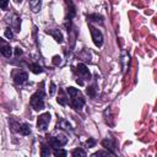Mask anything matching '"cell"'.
Returning a JSON list of instances; mask_svg holds the SVG:
<instances>
[{
  "label": "cell",
  "mask_w": 157,
  "mask_h": 157,
  "mask_svg": "<svg viewBox=\"0 0 157 157\" xmlns=\"http://www.w3.org/2000/svg\"><path fill=\"white\" fill-rule=\"evenodd\" d=\"M59 92H60L61 94L58 97V103H59V104H61V105H66L69 99H67V98H66V96L64 94V91H63V90H59Z\"/></svg>",
  "instance_id": "19"
},
{
  "label": "cell",
  "mask_w": 157,
  "mask_h": 157,
  "mask_svg": "<svg viewBox=\"0 0 157 157\" xmlns=\"http://www.w3.org/2000/svg\"><path fill=\"white\" fill-rule=\"evenodd\" d=\"M92 157H110V152L109 151H98L94 155H92Z\"/></svg>",
  "instance_id": "22"
},
{
  "label": "cell",
  "mask_w": 157,
  "mask_h": 157,
  "mask_svg": "<svg viewBox=\"0 0 157 157\" xmlns=\"http://www.w3.org/2000/svg\"><path fill=\"white\" fill-rule=\"evenodd\" d=\"M102 146L105 147L110 153H113V155L117 153V152H115V145H114V142H113L112 140H109V139H104V140L102 141Z\"/></svg>",
  "instance_id": "8"
},
{
  "label": "cell",
  "mask_w": 157,
  "mask_h": 157,
  "mask_svg": "<svg viewBox=\"0 0 157 157\" xmlns=\"http://www.w3.org/2000/svg\"><path fill=\"white\" fill-rule=\"evenodd\" d=\"M54 155L55 157H66L67 156V151L64 148H54Z\"/></svg>",
  "instance_id": "20"
},
{
  "label": "cell",
  "mask_w": 157,
  "mask_h": 157,
  "mask_svg": "<svg viewBox=\"0 0 157 157\" xmlns=\"http://www.w3.org/2000/svg\"><path fill=\"white\" fill-rule=\"evenodd\" d=\"M43 86H44V82L40 83V88L31 97L29 104L34 110H42L44 108V88H43Z\"/></svg>",
  "instance_id": "1"
},
{
  "label": "cell",
  "mask_w": 157,
  "mask_h": 157,
  "mask_svg": "<svg viewBox=\"0 0 157 157\" xmlns=\"http://www.w3.org/2000/svg\"><path fill=\"white\" fill-rule=\"evenodd\" d=\"M29 70H31L33 74H40V72H43V67H42L39 64H37V63L31 64V65H29Z\"/></svg>",
  "instance_id": "16"
},
{
  "label": "cell",
  "mask_w": 157,
  "mask_h": 157,
  "mask_svg": "<svg viewBox=\"0 0 157 157\" xmlns=\"http://www.w3.org/2000/svg\"><path fill=\"white\" fill-rule=\"evenodd\" d=\"M86 93L90 97H96V86H88L86 90Z\"/></svg>",
  "instance_id": "23"
},
{
  "label": "cell",
  "mask_w": 157,
  "mask_h": 157,
  "mask_svg": "<svg viewBox=\"0 0 157 157\" xmlns=\"http://www.w3.org/2000/svg\"><path fill=\"white\" fill-rule=\"evenodd\" d=\"M87 20L91 21V22H103V17L98 13H91V15H87Z\"/></svg>",
  "instance_id": "14"
},
{
  "label": "cell",
  "mask_w": 157,
  "mask_h": 157,
  "mask_svg": "<svg viewBox=\"0 0 157 157\" xmlns=\"http://www.w3.org/2000/svg\"><path fill=\"white\" fill-rule=\"evenodd\" d=\"M22 49L20 48V47H16L15 48V56H20V55H22Z\"/></svg>",
  "instance_id": "28"
},
{
  "label": "cell",
  "mask_w": 157,
  "mask_h": 157,
  "mask_svg": "<svg viewBox=\"0 0 157 157\" xmlns=\"http://www.w3.org/2000/svg\"><path fill=\"white\" fill-rule=\"evenodd\" d=\"M71 157H87V156H86L85 150H82V148L78 147V148H75V150L72 151Z\"/></svg>",
  "instance_id": "18"
},
{
  "label": "cell",
  "mask_w": 157,
  "mask_h": 157,
  "mask_svg": "<svg viewBox=\"0 0 157 157\" xmlns=\"http://www.w3.org/2000/svg\"><path fill=\"white\" fill-rule=\"evenodd\" d=\"M86 145H87L88 147H93V146L96 145V140H94V139H92V137H90V139L86 141Z\"/></svg>",
  "instance_id": "27"
},
{
  "label": "cell",
  "mask_w": 157,
  "mask_h": 157,
  "mask_svg": "<svg viewBox=\"0 0 157 157\" xmlns=\"http://www.w3.org/2000/svg\"><path fill=\"white\" fill-rule=\"evenodd\" d=\"M76 71H77V74H78L80 76H82L85 80H90V78H91V72H90V70L87 69V66H86L85 64H78L77 67H76Z\"/></svg>",
  "instance_id": "7"
},
{
  "label": "cell",
  "mask_w": 157,
  "mask_h": 157,
  "mask_svg": "<svg viewBox=\"0 0 157 157\" xmlns=\"http://www.w3.org/2000/svg\"><path fill=\"white\" fill-rule=\"evenodd\" d=\"M48 34H50V36H53V38L58 42V43H63V34H61V32L59 31V29H48V31H45Z\"/></svg>",
  "instance_id": "9"
},
{
  "label": "cell",
  "mask_w": 157,
  "mask_h": 157,
  "mask_svg": "<svg viewBox=\"0 0 157 157\" xmlns=\"http://www.w3.org/2000/svg\"><path fill=\"white\" fill-rule=\"evenodd\" d=\"M5 37H6L7 39H12V38H13V33H12V31H11L10 28H6V29H5Z\"/></svg>",
  "instance_id": "25"
},
{
  "label": "cell",
  "mask_w": 157,
  "mask_h": 157,
  "mask_svg": "<svg viewBox=\"0 0 157 157\" xmlns=\"http://www.w3.org/2000/svg\"><path fill=\"white\" fill-rule=\"evenodd\" d=\"M66 92H67V93H69V96H71V97H75V96L81 94V93H80V91H78L77 88H75V87H67Z\"/></svg>",
  "instance_id": "21"
},
{
  "label": "cell",
  "mask_w": 157,
  "mask_h": 157,
  "mask_svg": "<svg viewBox=\"0 0 157 157\" xmlns=\"http://www.w3.org/2000/svg\"><path fill=\"white\" fill-rule=\"evenodd\" d=\"M18 132L21 134V135H29L31 134V128H29V125L27 124V123H23V124H21L20 126H18Z\"/></svg>",
  "instance_id": "11"
},
{
  "label": "cell",
  "mask_w": 157,
  "mask_h": 157,
  "mask_svg": "<svg viewBox=\"0 0 157 157\" xmlns=\"http://www.w3.org/2000/svg\"><path fill=\"white\" fill-rule=\"evenodd\" d=\"M56 126L60 128V129H64V130H72L71 125H70L69 121H66L65 119H60V120L58 121V125H56Z\"/></svg>",
  "instance_id": "15"
},
{
  "label": "cell",
  "mask_w": 157,
  "mask_h": 157,
  "mask_svg": "<svg viewBox=\"0 0 157 157\" xmlns=\"http://www.w3.org/2000/svg\"><path fill=\"white\" fill-rule=\"evenodd\" d=\"M50 153H52L50 147L48 145H42V147H40V156L42 157H50Z\"/></svg>",
  "instance_id": "17"
},
{
  "label": "cell",
  "mask_w": 157,
  "mask_h": 157,
  "mask_svg": "<svg viewBox=\"0 0 157 157\" xmlns=\"http://www.w3.org/2000/svg\"><path fill=\"white\" fill-rule=\"evenodd\" d=\"M7 5H9V1H6V0H0V7H1V9H6Z\"/></svg>",
  "instance_id": "29"
},
{
  "label": "cell",
  "mask_w": 157,
  "mask_h": 157,
  "mask_svg": "<svg viewBox=\"0 0 157 157\" xmlns=\"http://www.w3.org/2000/svg\"><path fill=\"white\" fill-rule=\"evenodd\" d=\"M29 6H31L33 12H38L40 6H42V1L40 0H32V1H29Z\"/></svg>",
  "instance_id": "13"
},
{
  "label": "cell",
  "mask_w": 157,
  "mask_h": 157,
  "mask_svg": "<svg viewBox=\"0 0 157 157\" xmlns=\"http://www.w3.org/2000/svg\"><path fill=\"white\" fill-rule=\"evenodd\" d=\"M15 82L17 83V85H22V83H25L26 81H27V78H28V75H27V72H25V71H20L17 75H15Z\"/></svg>",
  "instance_id": "10"
},
{
  "label": "cell",
  "mask_w": 157,
  "mask_h": 157,
  "mask_svg": "<svg viewBox=\"0 0 157 157\" xmlns=\"http://www.w3.org/2000/svg\"><path fill=\"white\" fill-rule=\"evenodd\" d=\"M20 25H21V20H20V17L18 16H16V15H13V17H12V20H11V27L13 28V31H20Z\"/></svg>",
  "instance_id": "12"
},
{
  "label": "cell",
  "mask_w": 157,
  "mask_h": 157,
  "mask_svg": "<svg viewBox=\"0 0 157 157\" xmlns=\"http://www.w3.org/2000/svg\"><path fill=\"white\" fill-rule=\"evenodd\" d=\"M76 82H77L80 86H83V81H82L81 78H77V80H76Z\"/></svg>",
  "instance_id": "30"
},
{
  "label": "cell",
  "mask_w": 157,
  "mask_h": 157,
  "mask_svg": "<svg viewBox=\"0 0 157 157\" xmlns=\"http://www.w3.org/2000/svg\"><path fill=\"white\" fill-rule=\"evenodd\" d=\"M67 142V137L60 135V136H52V137H48V144L49 146L54 147V148H59L61 147L63 145H65Z\"/></svg>",
  "instance_id": "4"
},
{
  "label": "cell",
  "mask_w": 157,
  "mask_h": 157,
  "mask_svg": "<svg viewBox=\"0 0 157 157\" xmlns=\"http://www.w3.org/2000/svg\"><path fill=\"white\" fill-rule=\"evenodd\" d=\"M50 123V114L49 113H43L38 117V120H37V129L38 131H45L48 125Z\"/></svg>",
  "instance_id": "3"
},
{
  "label": "cell",
  "mask_w": 157,
  "mask_h": 157,
  "mask_svg": "<svg viewBox=\"0 0 157 157\" xmlns=\"http://www.w3.org/2000/svg\"><path fill=\"white\" fill-rule=\"evenodd\" d=\"M52 61H53V64H54L55 66H59V65L61 64V61H63V60H61V56H60V55H54Z\"/></svg>",
  "instance_id": "24"
},
{
  "label": "cell",
  "mask_w": 157,
  "mask_h": 157,
  "mask_svg": "<svg viewBox=\"0 0 157 157\" xmlns=\"http://www.w3.org/2000/svg\"><path fill=\"white\" fill-rule=\"evenodd\" d=\"M0 53L5 56V58H10L12 55V48L2 39L0 38Z\"/></svg>",
  "instance_id": "5"
},
{
  "label": "cell",
  "mask_w": 157,
  "mask_h": 157,
  "mask_svg": "<svg viewBox=\"0 0 157 157\" xmlns=\"http://www.w3.org/2000/svg\"><path fill=\"white\" fill-rule=\"evenodd\" d=\"M71 105L74 109L76 110H80L83 105H85V98L78 94V96H75V97H71Z\"/></svg>",
  "instance_id": "6"
},
{
  "label": "cell",
  "mask_w": 157,
  "mask_h": 157,
  "mask_svg": "<svg viewBox=\"0 0 157 157\" xmlns=\"http://www.w3.org/2000/svg\"><path fill=\"white\" fill-rule=\"evenodd\" d=\"M88 28H90V32H91L92 40H93L94 45L98 47V48L102 47V45H103V34H102V32H101L98 28L93 27L92 25H88Z\"/></svg>",
  "instance_id": "2"
},
{
  "label": "cell",
  "mask_w": 157,
  "mask_h": 157,
  "mask_svg": "<svg viewBox=\"0 0 157 157\" xmlns=\"http://www.w3.org/2000/svg\"><path fill=\"white\" fill-rule=\"evenodd\" d=\"M55 91H56V86H55V83H54V82H50V88H49V96H54Z\"/></svg>",
  "instance_id": "26"
}]
</instances>
